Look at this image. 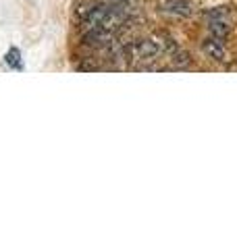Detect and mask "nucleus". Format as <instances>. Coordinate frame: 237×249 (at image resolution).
I'll list each match as a JSON object with an SVG mask.
<instances>
[{
	"label": "nucleus",
	"mask_w": 237,
	"mask_h": 249,
	"mask_svg": "<svg viewBox=\"0 0 237 249\" xmlns=\"http://www.w3.org/2000/svg\"><path fill=\"white\" fill-rule=\"evenodd\" d=\"M160 11L175 15V17H189L194 13L192 4L185 2V0H162L160 2Z\"/></svg>",
	"instance_id": "7ed1b4c3"
},
{
	"label": "nucleus",
	"mask_w": 237,
	"mask_h": 249,
	"mask_svg": "<svg viewBox=\"0 0 237 249\" xmlns=\"http://www.w3.org/2000/svg\"><path fill=\"white\" fill-rule=\"evenodd\" d=\"M6 65H11L15 69H21V54L17 48H13L9 54H6Z\"/></svg>",
	"instance_id": "423d86ee"
},
{
	"label": "nucleus",
	"mask_w": 237,
	"mask_h": 249,
	"mask_svg": "<svg viewBox=\"0 0 237 249\" xmlns=\"http://www.w3.org/2000/svg\"><path fill=\"white\" fill-rule=\"evenodd\" d=\"M202 50H204V54H206L208 58L217 60V62H227L229 60V52H227L225 42L220 40V37L210 36L208 40L202 42Z\"/></svg>",
	"instance_id": "f03ea898"
},
{
	"label": "nucleus",
	"mask_w": 237,
	"mask_h": 249,
	"mask_svg": "<svg viewBox=\"0 0 237 249\" xmlns=\"http://www.w3.org/2000/svg\"><path fill=\"white\" fill-rule=\"evenodd\" d=\"M206 21H229L233 23V11L229 6H217V9H210L204 13Z\"/></svg>",
	"instance_id": "20e7f679"
},
{
	"label": "nucleus",
	"mask_w": 237,
	"mask_h": 249,
	"mask_svg": "<svg viewBox=\"0 0 237 249\" xmlns=\"http://www.w3.org/2000/svg\"><path fill=\"white\" fill-rule=\"evenodd\" d=\"M231 29H233V23H229V21H208L210 36L220 37V40H225V37L231 34Z\"/></svg>",
	"instance_id": "39448f33"
},
{
	"label": "nucleus",
	"mask_w": 237,
	"mask_h": 249,
	"mask_svg": "<svg viewBox=\"0 0 237 249\" xmlns=\"http://www.w3.org/2000/svg\"><path fill=\"white\" fill-rule=\"evenodd\" d=\"M160 46L154 40H138L131 42L127 48H125V60L129 62H148L154 60L158 54H160Z\"/></svg>",
	"instance_id": "f257e3e1"
}]
</instances>
